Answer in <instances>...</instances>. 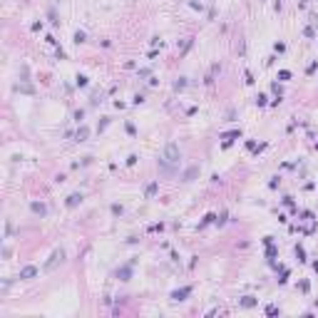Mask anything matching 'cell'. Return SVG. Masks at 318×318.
<instances>
[{"label":"cell","mask_w":318,"mask_h":318,"mask_svg":"<svg viewBox=\"0 0 318 318\" xmlns=\"http://www.w3.org/2000/svg\"><path fill=\"white\" fill-rule=\"evenodd\" d=\"M164 162L166 164H177L179 162V147L174 144V142H169L164 147Z\"/></svg>","instance_id":"6da1fadb"},{"label":"cell","mask_w":318,"mask_h":318,"mask_svg":"<svg viewBox=\"0 0 318 318\" xmlns=\"http://www.w3.org/2000/svg\"><path fill=\"white\" fill-rule=\"evenodd\" d=\"M157 194V184H149L147 186V196H154Z\"/></svg>","instance_id":"30bf717a"},{"label":"cell","mask_w":318,"mask_h":318,"mask_svg":"<svg viewBox=\"0 0 318 318\" xmlns=\"http://www.w3.org/2000/svg\"><path fill=\"white\" fill-rule=\"evenodd\" d=\"M196 174H199V166H189V169L184 172V181H192Z\"/></svg>","instance_id":"5b68a950"},{"label":"cell","mask_w":318,"mask_h":318,"mask_svg":"<svg viewBox=\"0 0 318 318\" xmlns=\"http://www.w3.org/2000/svg\"><path fill=\"white\" fill-rule=\"evenodd\" d=\"M214 219H216V216H214V214H207V216H204V221H201V226H207V224H211V221H214Z\"/></svg>","instance_id":"7c38bea8"},{"label":"cell","mask_w":318,"mask_h":318,"mask_svg":"<svg viewBox=\"0 0 318 318\" xmlns=\"http://www.w3.org/2000/svg\"><path fill=\"white\" fill-rule=\"evenodd\" d=\"M32 211L42 216V214H47V207H45V204H37V201H35V204H32Z\"/></svg>","instance_id":"52a82bcc"},{"label":"cell","mask_w":318,"mask_h":318,"mask_svg":"<svg viewBox=\"0 0 318 318\" xmlns=\"http://www.w3.org/2000/svg\"><path fill=\"white\" fill-rule=\"evenodd\" d=\"M296 256H298V261H306V251L301 246H296Z\"/></svg>","instance_id":"9c48e42d"},{"label":"cell","mask_w":318,"mask_h":318,"mask_svg":"<svg viewBox=\"0 0 318 318\" xmlns=\"http://www.w3.org/2000/svg\"><path fill=\"white\" fill-rule=\"evenodd\" d=\"M266 313H269V316H276V313H278V308H276V306H269V308H266Z\"/></svg>","instance_id":"2e32d148"},{"label":"cell","mask_w":318,"mask_h":318,"mask_svg":"<svg viewBox=\"0 0 318 318\" xmlns=\"http://www.w3.org/2000/svg\"><path fill=\"white\" fill-rule=\"evenodd\" d=\"M119 276H122V281H127V276H129V269H122V271H119Z\"/></svg>","instance_id":"e0dca14e"},{"label":"cell","mask_w":318,"mask_h":318,"mask_svg":"<svg viewBox=\"0 0 318 318\" xmlns=\"http://www.w3.org/2000/svg\"><path fill=\"white\" fill-rule=\"evenodd\" d=\"M75 42H77V45L85 42V32H75Z\"/></svg>","instance_id":"5bb4252c"},{"label":"cell","mask_w":318,"mask_h":318,"mask_svg":"<svg viewBox=\"0 0 318 318\" xmlns=\"http://www.w3.org/2000/svg\"><path fill=\"white\" fill-rule=\"evenodd\" d=\"M77 85H80V87L87 85V77H85V75H77Z\"/></svg>","instance_id":"9a60e30c"},{"label":"cell","mask_w":318,"mask_h":318,"mask_svg":"<svg viewBox=\"0 0 318 318\" xmlns=\"http://www.w3.org/2000/svg\"><path fill=\"white\" fill-rule=\"evenodd\" d=\"M189 293H192V288H179V291H174V293H172V298H174V301H184V298L189 296Z\"/></svg>","instance_id":"3957f363"},{"label":"cell","mask_w":318,"mask_h":318,"mask_svg":"<svg viewBox=\"0 0 318 318\" xmlns=\"http://www.w3.org/2000/svg\"><path fill=\"white\" fill-rule=\"evenodd\" d=\"M278 80H291V72H288V70H281V72H278Z\"/></svg>","instance_id":"8fae6325"},{"label":"cell","mask_w":318,"mask_h":318,"mask_svg":"<svg viewBox=\"0 0 318 318\" xmlns=\"http://www.w3.org/2000/svg\"><path fill=\"white\" fill-rule=\"evenodd\" d=\"M32 276H37V269H35V266H25V269L20 271V278H32Z\"/></svg>","instance_id":"277c9868"},{"label":"cell","mask_w":318,"mask_h":318,"mask_svg":"<svg viewBox=\"0 0 318 318\" xmlns=\"http://www.w3.org/2000/svg\"><path fill=\"white\" fill-rule=\"evenodd\" d=\"M80 201H82V196H80V194H70V196H67V207L72 209V207H77Z\"/></svg>","instance_id":"8992f818"},{"label":"cell","mask_w":318,"mask_h":318,"mask_svg":"<svg viewBox=\"0 0 318 318\" xmlns=\"http://www.w3.org/2000/svg\"><path fill=\"white\" fill-rule=\"evenodd\" d=\"M85 137H87V127H80V132H77V139H80V142H82V139H85Z\"/></svg>","instance_id":"4fadbf2b"},{"label":"cell","mask_w":318,"mask_h":318,"mask_svg":"<svg viewBox=\"0 0 318 318\" xmlns=\"http://www.w3.org/2000/svg\"><path fill=\"white\" fill-rule=\"evenodd\" d=\"M313 271H318V261H316V264H313Z\"/></svg>","instance_id":"ac0fdd59"},{"label":"cell","mask_w":318,"mask_h":318,"mask_svg":"<svg viewBox=\"0 0 318 318\" xmlns=\"http://www.w3.org/2000/svg\"><path fill=\"white\" fill-rule=\"evenodd\" d=\"M241 306H244V308H251V306H256V298H251V296L241 298Z\"/></svg>","instance_id":"ba28073f"},{"label":"cell","mask_w":318,"mask_h":318,"mask_svg":"<svg viewBox=\"0 0 318 318\" xmlns=\"http://www.w3.org/2000/svg\"><path fill=\"white\" fill-rule=\"evenodd\" d=\"M62 258H65V251H62V249H57V251H52V256H50V261H47V264H45V271H52V269H55V266H57V264H60V261H62Z\"/></svg>","instance_id":"7a4b0ae2"}]
</instances>
